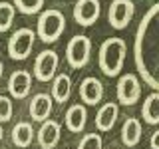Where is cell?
<instances>
[{
    "label": "cell",
    "instance_id": "obj_1",
    "mask_svg": "<svg viewBox=\"0 0 159 149\" xmlns=\"http://www.w3.org/2000/svg\"><path fill=\"white\" fill-rule=\"evenodd\" d=\"M159 4H151L147 14L143 16L135 32V44H133V58L141 79L153 92L159 89Z\"/></svg>",
    "mask_w": 159,
    "mask_h": 149
},
{
    "label": "cell",
    "instance_id": "obj_2",
    "mask_svg": "<svg viewBox=\"0 0 159 149\" xmlns=\"http://www.w3.org/2000/svg\"><path fill=\"white\" fill-rule=\"evenodd\" d=\"M125 52H127V44L123 38H107L99 46V54H98L99 70L107 78L119 76L123 70V62H125Z\"/></svg>",
    "mask_w": 159,
    "mask_h": 149
},
{
    "label": "cell",
    "instance_id": "obj_3",
    "mask_svg": "<svg viewBox=\"0 0 159 149\" xmlns=\"http://www.w3.org/2000/svg\"><path fill=\"white\" fill-rule=\"evenodd\" d=\"M64 30H66V16H64L62 10L48 8V10H42V12H40L36 34L42 42H46V44L56 42L64 34Z\"/></svg>",
    "mask_w": 159,
    "mask_h": 149
},
{
    "label": "cell",
    "instance_id": "obj_4",
    "mask_svg": "<svg viewBox=\"0 0 159 149\" xmlns=\"http://www.w3.org/2000/svg\"><path fill=\"white\" fill-rule=\"evenodd\" d=\"M34 40H36V32L32 28H18L8 40V56L18 62L26 60L34 48Z\"/></svg>",
    "mask_w": 159,
    "mask_h": 149
},
{
    "label": "cell",
    "instance_id": "obj_5",
    "mask_svg": "<svg viewBox=\"0 0 159 149\" xmlns=\"http://www.w3.org/2000/svg\"><path fill=\"white\" fill-rule=\"evenodd\" d=\"M89 58H92V40L88 36H74L66 46V60L70 68L80 70L88 66Z\"/></svg>",
    "mask_w": 159,
    "mask_h": 149
},
{
    "label": "cell",
    "instance_id": "obj_6",
    "mask_svg": "<svg viewBox=\"0 0 159 149\" xmlns=\"http://www.w3.org/2000/svg\"><path fill=\"white\" fill-rule=\"evenodd\" d=\"M60 58L54 50H44L38 54L36 62H34V78L38 82H52L58 72Z\"/></svg>",
    "mask_w": 159,
    "mask_h": 149
},
{
    "label": "cell",
    "instance_id": "obj_7",
    "mask_svg": "<svg viewBox=\"0 0 159 149\" xmlns=\"http://www.w3.org/2000/svg\"><path fill=\"white\" fill-rule=\"evenodd\" d=\"M141 97V84L135 74H123L117 82V102L121 106H133Z\"/></svg>",
    "mask_w": 159,
    "mask_h": 149
},
{
    "label": "cell",
    "instance_id": "obj_8",
    "mask_svg": "<svg viewBox=\"0 0 159 149\" xmlns=\"http://www.w3.org/2000/svg\"><path fill=\"white\" fill-rule=\"evenodd\" d=\"M133 14H135V4H133L131 0H113L111 6H109L107 18H109L111 28L123 30V28L129 26Z\"/></svg>",
    "mask_w": 159,
    "mask_h": 149
},
{
    "label": "cell",
    "instance_id": "obj_9",
    "mask_svg": "<svg viewBox=\"0 0 159 149\" xmlns=\"http://www.w3.org/2000/svg\"><path fill=\"white\" fill-rule=\"evenodd\" d=\"M99 14V0H78L74 6V20L80 26H92L93 22H98Z\"/></svg>",
    "mask_w": 159,
    "mask_h": 149
},
{
    "label": "cell",
    "instance_id": "obj_10",
    "mask_svg": "<svg viewBox=\"0 0 159 149\" xmlns=\"http://www.w3.org/2000/svg\"><path fill=\"white\" fill-rule=\"evenodd\" d=\"M32 89V74L28 70H16L8 78V92L14 99H24Z\"/></svg>",
    "mask_w": 159,
    "mask_h": 149
},
{
    "label": "cell",
    "instance_id": "obj_11",
    "mask_svg": "<svg viewBox=\"0 0 159 149\" xmlns=\"http://www.w3.org/2000/svg\"><path fill=\"white\" fill-rule=\"evenodd\" d=\"M36 137L42 149H56L60 137H62V125L54 119H46V121H42V127L38 129Z\"/></svg>",
    "mask_w": 159,
    "mask_h": 149
},
{
    "label": "cell",
    "instance_id": "obj_12",
    "mask_svg": "<svg viewBox=\"0 0 159 149\" xmlns=\"http://www.w3.org/2000/svg\"><path fill=\"white\" fill-rule=\"evenodd\" d=\"M103 97V84L98 78H86L80 84V99L86 106H98Z\"/></svg>",
    "mask_w": 159,
    "mask_h": 149
},
{
    "label": "cell",
    "instance_id": "obj_13",
    "mask_svg": "<svg viewBox=\"0 0 159 149\" xmlns=\"http://www.w3.org/2000/svg\"><path fill=\"white\" fill-rule=\"evenodd\" d=\"M52 107H54V102L50 97V93H36L30 102V117L32 121H46L52 113Z\"/></svg>",
    "mask_w": 159,
    "mask_h": 149
},
{
    "label": "cell",
    "instance_id": "obj_14",
    "mask_svg": "<svg viewBox=\"0 0 159 149\" xmlns=\"http://www.w3.org/2000/svg\"><path fill=\"white\" fill-rule=\"evenodd\" d=\"M86 121H88V111H86V106H82V103L70 106L66 115H64L66 129L72 131V133H80L84 127H86Z\"/></svg>",
    "mask_w": 159,
    "mask_h": 149
},
{
    "label": "cell",
    "instance_id": "obj_15",
    "mask_svg": "<svg viewBox=\"0 0 159 149\" xmlns=\"http://www.w3.org/2000/svg\"><path fill=\"white\" fill-rule=\"evenodd\" d=\"M117 115H119V107H117L116 102L103 103V106L98 109V113H96V127H98V131H102V133L109 131V129L116 125Z\"/></svg>",
    "mask_w": 159,
    "mask_h": 149
},
{
    "label": "cell",
    "instance_id": "obj_16",
    "mask_svg": "<svg viewBox=\"0 0 159 149\" xmlns=\"http://www.w3.org/2000/svg\"><path fill=\"white\" fill-rule=\"evenodd\" d=\"M72 96V78L68 74H58L52 79V102L66 103Z\"/></svg>",
    "mask_w": 159,
    "mask_h": 149
},
{
    "label": "cell",
    "instance_id": "obj_17",
    "mask_svg": "<svg viewBox=\"0 0 159 149\" xmlns=\"http://www.w3.org/2000/svg\"><path fill=\"white\" fill-rule=\"evenodd\" d=\"M141 141V121L137 117H127L121 125V143L127 147H135Z\"/></svg>",
    "mask_w": 159,
    "mask_h": 149
},
{
    "label": "cell",
    "instance_id": "obj_18",
    "mask_svg": "<svg viewBox=\"0 0 159 149\" xmlns=\"http://www.w3.org/2000/svg\"><path fill=\"white\" fill-rule=\"evenodd\" d=\"M34 133L36 131L32 129V123H28V121L16 123V125L12 127V141H14V145L22 147V149L30 147V143H32V139H34Z\"/></svg>",
    "mask_w": 159,
    "mask_h": 149
},
{
    "label": "cell",
    "instance_id": "obj_19",
    "mask_svg": "<svg viewBox=\"0 0 159 149\" xmlns=\"http://www.w3.org/2000/svg\"><path fill=\"white\" fill-rule=\"evenodd\" d=\"M141 115L145 119V123L149 125H157L159 123V93L153 92L149 93L143 102V107H141Z\"/></svg>",
    "mask_w": 159,
    "mask_h": 149
},
{
    "label": "cell",
    "instance_id": "obj_20",
    "mask_svg": "<svg viewBox=\"0 0 159 149\" xmlns=\"http://www.w3.org/2000/svg\"><path fill=\"white\" fill-rule=\"evenodd\" d=\"M14 16H16V8L10 2H0V32L10 30V26L14 22Z\"/></svg>",
    "mask_w": 159,
    "mask_h": 149
},
{
    "label": "cell",
    "instance_id": "obj_21",
    "mask_svg": "<svg viewBox=\"0 0 159 149\" xmlns=\"http://www.w3.org/2000/svg\"><path fill=\"white\" fill-rule=\"evenodd\" d=\"M14 4H16L14 8H16L18 12L26 14V16L38 14V12H42V8H44V0H14Z\"/></svg>",
    "mask_w": 159,
    "mask_h": 149
},
{
    "label": "cell",
    "instance_id": "obj_22",
    "mask_svg": "<svg viewBox=\"0 0 159 149\" xmlns=\"http://www.w3.org/2000/svg\"><path fill=\"white\" fill-rule=\"evenodd\" d=\"M78 149H103V139L99 133H86L78 143Z\"/></svg>",
    "mask_w": 159,
    "mask_h": 149
},
{
    "label": "cell",
    "instance_id": "obj_23",
    "mask_svg": "<svg viewBox=\"0 0 159 149\" xmlns=\"http://www.w3.org/2000/svg\"><path fill=\"white\" fill-rule=\"evenodd\" d=\"M12 111H14L12 99H10L8 96H0V123L10 121V117H12Z\"/></svg>",
    "mask_w": 159,
    "mask_h": 149
},
{
    "label": "cell",
    "instance_id": "obj_24",
    "mask_svg": "<svg viewBox=\"0 0 159 149\" xmlns=\"http://www.w3.org/2000/svg\"><path fill=\"white\" fill-rule=\"evenodd\" d=\"M151 149H159V131L157 129L151 133Z\"/></svg>",
    "mask_w": 159,
    "mask_h": 149
},
{
    "label": "cell",
    "instance_id": "obj_25",
    "mask_svg": "<svg viewBox=\"0 0 159 149\" xmlns=\"http://www.w3.org/2000/svg\"><path fill=\"white\" fill-rule=\"evenodd\" d=\"M2 72H4V66H2V62H0V79H2Z\"/></svg>",
    "mask_w": 159,
    "mask_h": 149
},
{
    "label": "cell",
    "instance_id": "obj_26",
    "mask_svg": "<svg viewBox=\"0 0 159 149\" xmlns=\"http://www.w3.org/2000/svg\"><path fill=\"white\" fill-rule=\"evenodd\" d=\"M2 137H4V131H2V125H0V141H2Z\"/></svg>",
    "mask_w": 159,
    "mask_h": 149
}]
</instances>
